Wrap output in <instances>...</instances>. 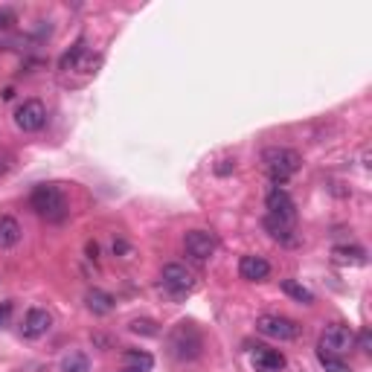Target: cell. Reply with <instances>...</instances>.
I'll list each match as a JSON object with an SVG mask.
<instances>
[{"label":"cell","instance_id":"cell-26","mask_svg":"<svg viewBox=\"0 0 372 372\" xmlns=\"http://www.w3.org/2000/svg\"><path fill=\"white\" fill-rule=\"evenodd\" d=\"M355 341H358V349H361V352H369V332H366V329H364L358 337H355Z\"/></svg>","mask_w":372,"mask_h":372},{"label":"cell","instance_id":"cell-27","mask_svg":"<svg viewBox=\"0 0 372 372\" xmlns=\"http://www.w3.org/2000/svg\"><path fill=\"white\" fill-rule=\"evenodd\" d=\"M96 253H99V245H96V241H88V256L96 259Z\"/></svg>","mask_w":372,"mask_h":372},{"label":"cell","instance_id":"cell-4","mask_svg":"<svg viewBox=\"0 0 372 372\" xmlns=\"http://www.w3.org/2000/svg\"><path fill=\"white\" fill-rule=\"evenodd\" d=\"M256 332L270 337V341H297L302 326L291 317H282V314H262L256 320Z\"/></svg>","mask_w":372,"mask_h":372},{"label":"cell","instance_id":"cell-2","mask_svg":"<svg viewBox=\"0 0 372 372\" xmlns=\"http://www.w3.org/2000/svg\"><path fill=\"white\" fill-rule=\"evenodd\" d=\"M204 349V334L195 323H177L169 334V352L177 361H195Z\"/></svg>","mask_w":372,"mask_h":372},{"label":"cell","instance_id":"cell-29","mask_svg":"<svg viewBox=\"0 0 372 372\" xmlns=\"http://www.w3.org/2000/svg\"><path fill=\"white\" fill-rule=\"evenodd\" d=\"M125 372H137V369H128V366H125Z\"/></svg>","mask_w":372,"mask_h":372},{"label":"cell","instance_id":"cell-7","mask_svg":"<svg viewBox=\"0 0 372 372\" xmlns=\"http://www.w3.org/2000/svg\"><path fill=\"white\" fill-rule=\"evenodd\" d=\"M15 125L21 128V131H41L47 125V108L41 99H26L24 105H18L15 111Z\"/></svg>","mask_w":372,"mask_h":372},{"label":"cell","instance_id":"cell-1","mask_svg":"<svg viewBox=\"0 0 372 372\" xmlns=\"http://www.w3.org/2000/svg\"><path fill=\"white\" fill-rule=\"evenodd\" d=\"M262 163L270 175L273 184H285L288 177H294L302 166V157L294 152V149H282V145H270V149L262 152Z\"/></svg>","mask_w":372,"mask_h":372},{"label":"cell","instance_id":"cell-22","mask_svg":"<svg viewBox=\"0 0 372 372\" xmlns=\"http://www.w3.org/2000/svg\"><path fill=\"white\" fill-rule=\"evenodd\" d=\"M317 358H320V364L326 366V372H349V366L337 358V355H323V352H317Z\"/></svg>","mask_w":372,"mask_h":372},{"label":"cell","instance_id":"cell-3","mask_svg":"<svg viewBox=\"0 0 372 372\" xmlns=\"http://www.w3.org/2000/svg\"><path fill=\"white\" fill-rule=\"evenodd\" d=\"M29 207L35 209L41 218H47V221H61L64 213H67V201H64L61 189L53 186V184H41V186L32 189Z\"/></svg>","mask_w":372,"mask_h":372},{"label":"cell","instance_id":"cell-15","mask_svg":"<svg viewBox=\"0 0 372 372\" xmlns=\"http://www.w3.org/2000/svg\"><path fill=\"white\" fill-rule=\"evenodd\" d=\"M85 305L93 314H111L114 312V297L105 294V291H99V288H90L85 294Z\"/></svg>","mask_w":372,"mask_h":372},{"label":"cell","instance_id":"cell-13","mask_svg":"<svg viewBox=\"0 0 372 372\" xmlns=\"http://www.w3.org/2000/svg\"><path fill=\"white\" fill-rule=\"evenodd\" d=\"M21 241V224L12 216H0V250L15 248Z\"/></svg>","mask_w":372,"mask_h":372},{"label":"cell","instance_id":"cell-10","mask_svg":"<svg viewBox=\"0 0 372 372\" xmlns=\"http://www.w3.org/2000/svg\"><path fill=\"white\" fill-rule=\"evenodd\" d=\"M238 273H241V280H248V282H262V280H268L270 265L262 256H241Z\"/></svg>","mask_w":372,"mask_h":372},{"label":"cell","instance_id":"cell-24","mask_svg":"<svg viewBox=\"0 0 372 372\" xmlns=\"http://www.w3.org/2000/svg\"><path fill=\"white\" fill-rule=\"evenodd\" d=\"M15 24V15L9 9H0V29H9Z\"/></svg>","mask_w":372,"mask_h":372},{"label":"cell","instance_id":"cell-9","mask_svg":"<svg viewBox=\"0 0 372 372\" xmlns=\"http://www.w3.org/2000/svg\"><path fill=\"white\" fill-rule=\"evenodd\" d=\"M268 216L294 224V218H297V213H294V201H291V195H288L285 189L277 186V189H270V192H268Z\"/></svg>","mask_w":372,"mask_h":372},{"label":"cell","instance_id":"cell-20","mask_svg":"<svg viewBox=\"0 0 372 372\" xmlns=\"http://www.w3.org/2000/svg\"><path fill=\"white\" fill-rule=\"evenodd\" d=\"M61 372H90V361H88V355H82V352H70V355H64V361H61Z\"/></svg>","mask_w":372,"mask_h":372},{"label":"cell","instance_id":"cell-6","mask_svg":"<svg viewBox=\"0 0 372 372\" xmlns=\"http://www.w3.org/2000/svg\"><path fill=\"white\" fill-rule=\"evenodd\" d=\"M160 280H163V288L169 291V294L175 300H181L186 297L192 288H195V273H192L186 265L181 262H169L163 265V270H160Z\"/></svg>","mask_w":372,"mask_h":372},{"label":"cell","instance_id":"cell-8","mask_svg":"<svg viewBox=\"0 0 372 372\" xmlns=\"http://www.w3.org/2000/svg\"><path fill=\"white\" fill-rule=\"evenodd\" d=\"M184 248H186V256H192L195 262H207V259L216 253L218 241H216L213 233H207V230H189L184 236Z\"/></svg>","mask_w":372,"mask_h":372},{"label":"cell","instance_id":"cell-5","mask_svg":"<svg viewBox=\"0 0 372 372\" xmlns=\"http://www.w3.org/2000/svg\"><path fill=\"white\" fill-rule=\"evenodd\" d=\"M355 346V332L349 326H343V323H332V326L323 329L320 334V343H317V352L323 355H346L349 349Z\"/></svg>","mask_w":372,"mask_h":372},{"label":"cell","instance_id":"cell-25","mask_svg":"<svg viewBox=\"0 0 372 372\" xmlns=\"http://www.w3.org/2000/svg\"><path fill=\"white\" fill-rule=\"evenodd\" d=\"M236 169V160H221V166H216L218 175H230Z\"/></svg>","mask_w":372,"mask_h":372},{"label":"cell","instance_id":"cell-28","mask_svg":"<svg viewBox=\"0 0 372 372\" xmlns=\"http://www.w3.org/2000/svg\"><path fill=\"white\" fill-rule=\"evenodd\" d=\"M114 253H128V245H125V241H114Z\"/></svg>","mask_w":372,"mask_h":372},{"label":"cell","instance_id":"cell-30","mask_svg":"<svg viewBox=\"0 0 372 372\" xmlns=\"http://www.w3.org/2000/svg\"><path fill=\"white\" fill-rule=\"evenodd\" d=\"M0 175H3V166H0Z\"/></svg>","mask_w":372,"mask_h":372},{"label":"cell","instance_id":"cell-19","mask_svg":"<svg viewBox=\"0 0 372 372\" xmlns=\"http://www.w3.org/2000/svg\"><path fill=\"white\" fill-rule=\"evenodd\" d=\"M334 259L341 265H366V250L364 248H334Z\"/></svg>","mask_w":372,"mask_h":372},{"label":"cell","instance_id":"cell-23","mask_svg":"<svg viewBox=\"0 0 372 372\" xmlns=\"http://www.w3.org/2000/svg\"><path fill=\"white\" fill-rule=\"evenodd\" d=\"M9 317H12V302H0V329L9 326Z\"/></svg>","mask_w":372,"mask_h":372},{"label":"cell","instance_id":"cell-21","mask_svg":"<svg viewBox=\"0 0 372 372\" xmlns=\"http://www.w3.org/2000/svg\"><path fill=\"white\" fill-rule=\"evenodd\" d=\"M128 329H131L134 334H143V337H154L157 334V323L154 320H131V326H128Z\"/></svg>","mask_w":372,"mask_h":372},{"label":"cell","instance_id":"cell-16","mask_svg":"<svg viewBox=\"0 0 372 372\" xmlns=\"http://www.w3.org/2000/svg\"><path fill=\"white\" fill-rule=\"evenodd\" d=\"M122 361H125L128 369H137V372H149V369L154 366V358H152V355H149V352H140V349H125Z\"/></svg>","mask_w":372,"mask_h":372},{"label":"cell","instance_id":"cell-18","mask_svg":"<svg viewBox=\"0 0 372 372\" xmlns=\"http://www.w3.org/2000/svg\"><path fill=\"white\" fill-rule=\"evenodd\" d=\"M282 291L291 300H297L300 305H312L314 302V294L302 282H297V280H282Z\"/></svg>","mask_w":372,"mask_h":372},{"label":"cell","instance_id":"cell-12","mask_svg":"<svg viewBox=\"0 0 372 372\" xmlns=\"http://www.w3.org/2000/svg\"><path fill=\"white\" fill-rule=\"evenodd\" d=\"M265 230H268L273 238H277V241H282V245H297L294 224H291V221H282V218L268 216V218H265Z\"/></svg>","mask_w":372,"mask_h":372},{"label":"cell","instance_id":"cell-11","mask_svg":"<svg viewBox=\"0 0 372 372\" xmlns=\"http://www.w3.org/2000/svg\"><path fill=\"white\" fill-rule=\"evenodd\" d=\"M53 326V314L47 309H29L26 317H24V334L26 337H41L47 334Z\"/></svg>","mask_w":372,"mask_h":372},{"label":"cell","instance_id":"cell-14","mask_svg":"<svg viewBox=\"0 0 372 372\" xmlns=\"http://www.w3.org/2000/svg\"><path fill=\"white\" fill-rule=\"evenodd\" d=\"M253 361L259 369H265V372H280L285 366V355L280 349H262L259 346V352L253 355Z\"/></svg>","mask_w":372,"mask_h":372},{"label":"cell","instance_id":"cell-17","mask_svg":"<svg viewBox=\"0 0 372 372\" xmlns=\"http://www.w3.org/2000/svg\"><path fill=\"white\" fill-rule=\"evenodd\" d=\"M88 56V47H85V41H76L67 53L61 56V61H58V67L61 70H79V64H82V58Z\"/></svg>","mask_w":372,"mask_h":372}]
</instances>
